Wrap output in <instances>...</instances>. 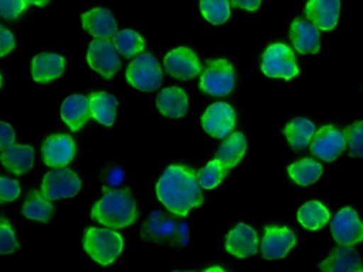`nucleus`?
<instances>
[{
	"instance_id": "1",
	"label": "nucleus",
	"mask_w": 363,
	"mask_h": 272,
	"mask_svg": "<svg viewBox=\"0 0 363 272\" xmlns=\"http://www.w3.org/2000/svg\"><path fill=\"white\" fill-rule=\"evenodd\" d=\"M197 174L192 168L184 165H172L167 168L157 183L158 199L176 216L186 217L190 210L203 204Z\"/></svg>"
},
{
	"instance_id": "2",
	"label": "nucleus",
	"mask_w": 363,
	"mask_h": 272,
	"mask_svg": "<svg viewBox=\"0 0 363 272\" xmlns=\"http://www.w3.org/2000/svg\"><path fill=\"white\" fill-rule=\"evenodd\" d=\"M104 197L93 206L91 217L101 225L123 229L138 219L137 202L130 189L104 187Z\"/></svg>"
},
{
	"instance_id": "3",
	"label": "nucleus",
	"mask_w": 363,
	"mask_h": 272,
	"mask_svg": "<svg viewBox=\"0 0 363 272\" xmlns=\"http://www.w3.org/2000/svg\"><path fill=\"white\" fill-rule=\"evenodd\" d=\"M141 238L144 242L182 246L189 242V227L177 217L155 210L142 225Z\"/></svg>"
},
{
	"instance_id": "4",
	"label": "nucleus",
	"mask_w": 363,
	"mask_h": 272,
	"mask_svg": "<svg viewBox=\"0 0 363 272\" xmlns=\"http://www.w3.org/2000/svg\"><path fill=\"white\" fill-rule=\"evenodd\" d=\"M123 248L122 236L111 230L89 227L84 232V251L99 265H111L122 253Z\"/></svg>"
},
{
	"instance_id": "5",
	"label": "nucleus",
	"mask_w": 363,
	"mask_h": 272,
	"mask_svg": "<svg viewBox=\"0 0 363 272\" xmlns=\"http://www.w3.org/2000/svg\"><path fill=\"white\" fill-rule=\"evenodd\" d=\"M126 79L129 84L139 91H154L162 84V69L154 55L142 53L129 64Z\"/></svg>"
},
{
	"instance_id": "6",
	"label": "nucleus",
	"mask_w": 363,
	"mask_h": 272,
	"mask_svg": "<svg viewBox=\"0 0 363 272\" xmlns=\"http://www.w3.org/2000/svg\"><path fill=\"white\" fill-rule=\"evenodd\" d=\"M235 72L230 62L225 59L211 60L199 79V89L208 95L222 97L235 87Z\"/></svg>"
},
{
	"instance_id": "7",
	"label": "nucleus",
	"mask_w": 363,
	"mask_h": 272,
	"mask_svg": "<svg viewBox=\"0 0 363 272\" xmlns=\"http://www.w3.org/2000/svg\"><path fill=\"white\" fill-rule=\"evenodd\" d=\"M262 72L269 78H282L286 80L298 74L294 52L284 44H274L263 53Z\"/></svg>"
},
{
	"instance_id": "8",
	"label": "nucleus",
	"mask_w": 363,
	"mask_h": 272,
	"mask_svg": "<svg viewBox=\"0 0 363 272\" xmlns=\"http://www.w3.org/2000/svg\"><path fill=\"white\" fill-rule=\"evenodd\" d=\"M82 186V181L75 172L67 168H58L44 176L41 193L48 200L54 201L74 197Z\"/></svg>"
},
{
	"instance_id": "9",
	"label": "nucleus",
	"mask_w": 363,
	"mask_h": 272,
	"mask_svg": "<svg viewBox=\"0 0 363 272\" xmlns=\"http://www.w3.org/2000/svg\"><path fill=\"white\" fill-rule=\"evenodd\" d=\"M118 52L113 42L96 38L89 46L86 60L92 69L105 79H111L122 66Z\"/></svg>"
},
{
	"instance_id": "10",
	"label": "nucleus",
	"mask_w": 363,
	"mask_h": 272,
	"mask_svg": "<svg viewBox=\"0 0 363 272\" xmlns=\"http://www.w3.org/2000/svg\"><path fill=\"white\" fill-rule=\"evenodd\" d=\"M331 233L339 244L354 246L363 242V223L356 210L342 208L331 221Z\"/></svg>"
},
{
	"instance_id": "11",
	"label": "nucleus",
	"mask_w": 363,
	"mask_h": 272,
	"mask_svg": "<svg viewBox=\"0 0 363 272\" xmlns=\"http://www.w3.org/2000/svg\"><path fill=\"white\" fill-rule=\"evenodd\" d=\"M346 140L344 134L333 125H323L311 140L310 150L318 159L333 162L344 150Z\"/></svg>"
},
{
	"instance_id": "12",
	"label": "nucleus",
	"mask_w": 363,
	"mask_h": 272,
	"mask_svg": "<svg viewBox=\"0 0 363 272\" xmlns=\"http://www.w3.org/2000/svg\"><path fill=\"white\" fill-rule=\"evenodd\" d=\"M164 67L167 74L178 80L186 81L199 76L201 64L192 49L179 47L164 57Z\"/></svg>"
},
{
	"instance_id": "13",
	"label": "nucleus",
	"mask_w": 363,
	"mask_h": 272,
	"mask_svg": "<svg viewBox=\"0 0 363 272\" xmlns=\"http://www.w3.org/2000/svg\"><path fill=\"white\" fill-rule=\"evenodd\" d=\"M201 125L209 135L216 138L226 137L235 129V110L225 102H216L201 117Z\"/></svg>"
},
{
	"instance_id": "14",
	"label": "nucleus",
	"mask_w": 363,
	"mask_h": 272,
	"mask_svg": "<svg viewBox=\"0 0 363 272\" xmlns=\"http://www.w3.org/2000/svg\"><path fill=\"white\" fill-rule=\"evenodd\" d=\"M76 146L73 138L65 134L48 136L42 146L44 163L52 168L69 165L75 157Z\"/></svg>"
},
{
	"instance_id": "15",
	"label": "nucleus",
	"mask_w": 363,
	"mask_h": 272,
	"mask_svg": "<svg viewBox=\"0 0 363 272\" xmlns=\"http://www.w3.org/2000/svg\"><path fill=\"white\" fill-rule=\"evenodd\" d=\"M296 244L294 233L288 227H267L261 253L267 259H282Z\"/></svg>"
},
{
	"instance_id": "16",
	"label": "nucleus",
	"mask_w": 363,
	"mask_h": 272,
	"mask_svg": "<svg viewBox=\"0 0 363 272\" xmlns=\"http://www.w3.org/2000/svg\"><path fill=\"white\" fill-rule=\"evenodd\" d=\"M258 235L250 225L240 223L229 232L226 238V250L233 256L246 259L258 251Z\"/></svg>"
},
{
	"instance_id": "17",
	"label": "nucleus",
	"mask_w": 363,
	"mask_h": 272,
	"mask_svg": "<svg viewBox=\"0 0 363 272\" xmlns=\"http://www.w3.org/2000/svg\"><path fill=\"white\" fill-rule=\"evenodd\" d=\"M82 27L95 38L110 40L118 32L113 14L107 8H95L82 15Z\"/></svg>"
},
{
	"instance_id": "18",
	"label": "nucleus",
	"mask_w": 363,
	"mask_h": 272,
	"mask_svg": "<svg viewBox=\"0 0 363 272\" xmlns=\"http://www.w3.org/2000/svg\"><path fill=\"white\" fill-rule=\"evenodd\" d=\"M340 0H309L306 6V16L318 29L333 30L340 14Z\"/></svg>"
},
{
	"instance_id": "19",
	"label": "nucleus",
	"mask_w": 363,
	"mask_h": 272,
	"mask_svg": "<svg viewBox=\"0 0 363 272\" xmlns=\"http://www.w3.org/2000/svg\"><path fill=\"white\" fill-rule=\"evenodd\" d=\"M290 38L294 48L301 55L320 51V32L314 23L296 18L290 28Z\"/></svg>"
},
{
	"instance_id": "20",
	"label": "nucleus",
	"mask_w": 363,
	"mask_h": 272,
	"mask_svg": "<svg viewBox=\"0 0 363 272\" xmlns=\"http://www.w3.org/2000/svg\"><path fill=\"white\" fill-rule=\"evenodd\" d=\"M61 117L72 131L82 129L93 117L90 99L82 95L69 96L62 103Z\"/></svg>"
},
{
	"instance_id": "21",
	"label": "nucleus",
	"mask_w": 363,
	"mask_h": 272,
	"mask_svg": "<svg viewBox=\"0 0 363 272\" xmlns=\"http://www.w3.org/2000/svg\"><path fill=\"white\" fill-rule=\"evenodd\" d=\"M157 108L163 116L182 118L188 113L189 100L186 91L179 87H167L157 96Z\"/></svg>"
},
{
	"instance_id": "22",
	"label": "nucleus",
	"mask_w": 363,
	"mask_h": 272,
	"mask_svg": "<svg viewBox=\"0 0 363 272\" xmlns=\"http://www.w3.org/2000/svg\"><path fill=\"white\" fill-rule=\"evenodd\" d=\"M65 69V60L56 53L43 52L33 60V78L35 82L50 83L58 79Z\"/></svg>"
},
{
	"instance_id": "23",
	"label": "nucleus",
	"mask_w": 363,
	"mask_h": 272,
	"mask_svg": "<svg viewBox=\"0 0 363 272\" xmlns=\"http://www.w3.org/2000/svg\"><path fill=\"white\" fill-rule=\"evenodd\" d=\"M361 261L358 252L352 246L340 244L333 249L328 259L318 265L320 269L330 272H352L360 269Z\"/></svg>"
},
{
	"instance_id": "24",
	"label": "nucleus",
	"mask_w": 363,
	"mask_h": 272,
	"mask_svg": "<svg viewBox=\"0 0 363 272\" xmlns=\"http://www.w3.org/2000/svg\"><path fill=\"white\" fill-rule=\"evenodd\" d=\"M4 167L16 176L26 174L35 163V150L33 147L25 144H12L1 153Z\"/></svg>"
},
{
	"instance_id": "25",
	"label": "nucleus",
	"mask_w": 363,
	"mask_h": 272,
	"mask_svg": "<svg viewBox=\"0 0 363 272\" xmlns=\"http://www.w3.org/2000/svg\"><path fill=\"white\" fill-rule=\"evenodd\" d=\"M246 148L247 142L245 136L241 132H235L220 144L216 152V159L222 162L225 167L231 169L243 159Z\"/></svg>"
},
{
	"instance_id": "26",
	"label": "nucleus",
	"mask_w": 363,
	"mask_h": 272,
	"mask_svg": "<svg viewBox=\"0 0 363 272\" xmlns=\"http://www.w3.org/2000/svg\"><path fill=\"white\" fill-rule=\"evenodd\" d=\"M93 117L104 125L111 127L116 121L118 100L105 91L92 93L89 97Z\"/></svg>"
},
{
	"instance_id": "27",
	"label": "nucleus",
	"mask_w": 363,
	"mask_h": 272,
	"mask_svg": "<svg viewBox=\"0 0 363 272\" xmlns=\"http://www.w3.org/2000/svg\"><path fill=\"white\" fill-rule=\"evenodd\" d=\"M315 133V125L305 118H296L289 123L284 129V134L295 150L305 149Z\"/></svg>"
},
{
	"instance_id": "28",
	"label": "nucleus",
	"mask_w": 363,
	"mask_h": 272,
	"mask_svg": "<svg viewBox=\"0 0 363 272\" xmlns=\"http://www.w3.org/2000/svg\"><path fill=\"white\" fill-rule=\"evenodd\" d=\"M330 218V212L320 202L309 201L303 204L297 212L299 223L311 231L323 229Z\"/></svg>"
},
{
	"instance_id": "29",
	"label": "nucleus",
	"mask_w": 363,
	"mask_h": 272,
	"mask_svg": "<svg viewBox=\"0 0 363 272\" xmlns=\"http://www.w3.org/2000/svg\"><path fill=\"white\" fill-rule=\"evenodd\" d=\"M52 202L38 191H31L23 205L22 212L26 218L48 222L52 216Z\"/></svg>"
},
{
	"instance_id": "30",
	"label": "nucleus",
	"mask_w": 363,
	"mask_h": 272,
	"mask_svg": "<svg viewBox=\"0 0 363 272\" xmlns=\"http://www.w3.org/2000/svg\"><path fill=\"white\" fill-rule=\"evenodd\" d=\"M288 172L296 184L308 186L320 178L323 174V167L313 159H303L289 166Z\"/></svg>"
},
{
	"instance_id": "31",
	"label": "nucleus",
	"mask_w": 363,
	"mask_h": 272,
	"mask_svg": "<svg viewBox=\"0 0 363 272\" xmlns=\"http://www.w3.org/2000/svg\"><path fill=\"white\" fill-rule=\"evenodd\" d=\"M113 44L118 52L126 59L135 57L145 48V42L141 35L130 29L116 32L113 36Z\"/></svg>"
},
{
	"instance_id": "32",
	"label": "nucleus",
	"mask_w": 363,
	"mask_h": 272,
	"mask_svg": "<svg viewBox=\"0 0 363 272\" xmlns=\"http://www.w3.org/2000/svg\"><path fill=\"white\" fill-rule=\"evenodd\" d=\"M228 172V168L225 167L222 162L214 159L197 172V178L203 188L213 189L223 182Z\"/></svg>"
},
{
	"instance_id": "33",
	"label": "nucleus",
	"mask_w": 363,
	"mask_h": 272,
	"mask_svg": "<svg viewBox=\"0 0 363 272\" xmlns=\"http://www.w3.org/2000/svg\"><path fill=\"white\" fill-rule=\"evenodd\" d=\"M201 12L209 23L222 25L230 17L229 0H201Z\"/></svg>"
},
{
	"instance_id": "34",
	"label": "nucleus",
	"mask_w": 363,
	"mask_h": 272,
	"mask_svg": "<svg viewBox=\"0 0 363 272\" xmlns=\"http://www.w3.org/2000/svg\"><path fill=\"white\" fill-rule=\"evenodd\" d=\"M344 136L352 157H363V121H356L344 129Z\"/></svg>"
},
{
	"instance_id": "35",
	"label": "nucleus",
	"mask_w": 363,
	"mask_h": 272,
	"mask_svg": "<svg viewBox=\"0 0 363 272\" xmlns=\"http://www.w3.org/2000/svg\"><path fill=\"white\" fill-rule=\"evenodd\" d=\"M20 249L13 230L9 220L3 217L0 223V254L6 255L16 252Z\"/></svg>"
},
{
	"instance_id": "36",
	"label": "nucleus",
	"mask_w": 363,
	"mask_h": 272,
	"mask_svg": "<svg viewBox=\"0 0 363 272\" xmlns=\"http://www.w3.org/2000/svg\"><path fill=\"white\" fill-rule=\"evenodd\" d=\"M27 8V0H0V13L7 21L18 18Z\"/></svg>"
},
{
	"instance_id": "37",
	"label": "nucleus",
	"mask_w": 363,
	"mask_h": 272,
	"mask_svg": "<svg viewBox=\"0 0 363 272\" xmlns=\"http://www.w3.org/2000/svg\"><path fill=\"white\" fill-rule=\"evenodd\" d=\"M20 193L21 187L18 181L11 180L7 176L0 178V201L1 203L14 201L20 196Z\"/></svg>"
},
{
	"instance_id": "38",
	"label": "nucleus",
	"mask_w": 363,
	"mask_h": 272,
	"mask_svg": "<svg viewBox=\"0 0 363 272\" xmlns=\"http://www.w3.org/2000/svg\"><path fill=\"white\" fill-rule=\"evenodd\" d=\"M16 38L13 34L1 26L0 27V57H5L16 48Z\"/></svg>"
},
{
	"instance_id": "39",
	"label": "nucleus",
	"mask_w": 363,
	"mask_h": 272,
	"mask_svg": "<svg viewBox=\"0 0 363 272\" xmlns=\"http://www.w3.org/2000/svg\"><path fill=\"white\" fill-rule=\"evenodd\" d=\"M16 142V132L9 123H0V149L5 150Z\"/></svg>"
},
{
	"instance_id": "40",
	"label": "nucleus",
	"mask_w": 363,
	"mask_h": 272,
	"mask_svg": "<svg viewBox=\"0 0 363 272\" xmlns=\"http://www.w3.org/2000/svg\"><path fill=\"white\" fill-rule=\"evenodd\" d=\"M233 8H243L247 11H256L260 6L261 0H230Z\"/></svg>"
},
{
	"instance_id": "41",
	"label": "nucleus",
	"mask_w": 363,
	"mask_h": 272,
	"mask_svg": "<svg viewBox=\"0 0 363 272\" xmlns=\"http://www.w3.org/2000/svg\"><path fill=\"white\" fill-rule=\"evenodd\" d=\"M50 0H27L29 4H35L38 6H45Z\"/></svg>"
},
{
	"instance_id": "42",
	"label": "nucleus",
	"mask_w": 363,
	"mask_h": 272,
	"mask_svg": "<svg viewBox=\"0 0 363 272\" xmlns=\"http://www.w3.org/2000/svg\"><path fill=\"white\" fill-rule=\"evenodd\" d=\"M206 271H224L222 268H209V269L206 270Z\"/></svg>"
}]
</instances>
